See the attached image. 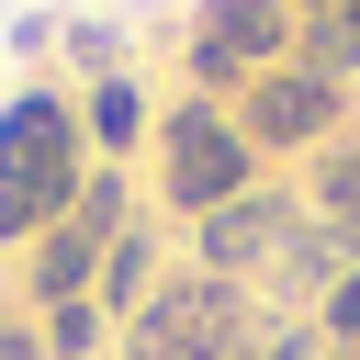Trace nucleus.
Returning a JSON list of instances; mask_svg holds the SVG:
<instances>
[{
	"label": "nucleus",
	"instance_id": "f257e3e1",
	"mask_svg": "<svg viewBox=\"0 0 360 360\" xmlns=\"http://www.w3.org/2000/svg\"><path fill=\"white\" fill-rule=\"evenodd\" d=\"M79 101L68 90H22L11 112H0V248L11 236H45V225H68V202H79Z\"/></svg>",
	"mask_w": 360,
	"mask_h": 360
},
{
	"label": "nucleus",
	"instance_id": "f03ea898",
	"mask_svg": "<svg viewBox=\"0 0 360 360\" xmlns=\"http://www.w3.org/2000/svg\"><path fill=\"white\" fill-rule=\"evenodd\" d=\"M259 326H248V292L236 281H214V270H180V281H158L146 292V315L124 326V349L135 360H236Z\"/></svg>",
	"mask_w": 360,
	"mask_h": 360
},
{
	"label": "nucleus",
	"instance_id": "7ed1b4c3",
	"mask_svg": "<svg viewBox=\"0 0 360 360\" xmlns=\"http://www.w3.org/2000/svg\"><path fill=\"white\" fill-rule=\"evenodd\" d=\"M158 191H169L180 214H214V202L259 191V146L236 135V112H214V101H180V112L158 124Z\"/></svg>",
	"mask_w": 360,
	"mask_h": 360
},
{
	"label": "nucleus",
	"instance_id": "20e7f679",
	"mask_svg": "<svg viewBox=\"0 0 360 360\" xmlns=\"http://www.w3.org/2000/svg\"><path fill=\"white\" fill-rule=\"evenodd\" d=\"M338 112H349V90H338V79H315V68L292 56V68H259V79H248L236 135H248L259 158H292V146H315V158H326V146H338Z\"/></svg>",
	"mask_w": 360,
	"mask_h": 360
},
{
	"label": "nucleus",
	"instance_id": "39448f33",
	"mask_svg": "<svg viewBox=\"0 0 360 360\" xmlns=\"http://www.w3.org/2000/svg\"><path fill=\"white\" fill-rule=\"evenodd\" d=\"M304 22L292 0H191V68L202 79H259V68H292Z\"/></svg>",
	"mask_w": 360,
	"mask_h": 360
},
{
	"label": "nucleus",
	"instance_id": "423d86ee",
	"mask_svg": "<svg viewBox=\"0 0 360 360\" xmlns=\"http://www.w3.org/2000/svg\"><path fill=\"white\" fill-rule=\"evenodd\" d=\"M281 236H292V202H281V191H236V202H214V214L191 225V270H214V281L248 292V270H270Z\"/></svg>",
	"mask_w": 360,
	"mask_h": 360
},
{
	"label": "nucleus",
	"instance_id": "0eeeda50",
	"mask_svg": "<svg viewBox=\"0 0 360 360\" xmlns=\"http://www.w3.org/2000/svg\"><path fill=\"white\" fill-rule=\"evenodd\" d=\"M349 259H360V248H349V236H338L326 214H292V236H281V259H270V292L315 315V304H326V281H338Z\"/></svg>",
	"mask_w": 360,
	"mask_h": 360
},
{
	"label": "nucleus",
	"instance_id": "6e6552de",
	"mask_svg": "<svg viewBox=\"0 0 360 360\" xmlns=\"http://www.w3.org/2000/svg\"><path fill=\"white\" fill-rule=\"evenodd\" d=\"M146 292H158V236H146V225H124V236H112V259H101V281H90V304L135 326V315H146Z\"/></svg>",
	"mask_w": 360,
	"mask_h": 360
},
{
	"label": "nucleus",
	"instance_id": "1a4fd4ad",
	"mask_svg": "<svg viewBox=\"0 0 360 360\" xmlns=\"http://www.w3.org/2000/svg\"><path fill=\"white\" fill-rule=\"evenodd\" d=\"M135 124H146V90H135V79H101V90H90V112H79L90 158H124V146H135Z\"/></svg>",
	"mask_w": 360,
	"mask_h": 360
},
{
	"label": "nucleus",
	"instance_id": "9d476101",
	"mask_svg": "<svg viewBox=\"0 0 360 360\" xmlns=\"http://www.w3.org/2000/svg\"><path fill=\"white\" fill-rule=\"evenodd\" d=\"M292 56H304L315 79H338V90H349V79H360V0H349V11H315Z\"/></svg>",
	"mask_w": 360,
	"mask_h": 360
},
{
	"label": "nucleus",
	"instance_id": "9b49d317",
	"mask_svg": "<svg viewBox=\"0 0 360 360\" xmlns=\"http://www.w3.org/2000/svg\"><path fill=\"white\" fill-rule=\"evenodd\" d=\"M315 214L360 248V146H326V158H315Z\"/></svg>",
	"mask_w": 360,
	"mask_h": 360
},
{
	"label": "nucleus",
	"instance_id": "f8f14e48",
	"mask_svg": "<svg viewBox=\"0 0 360 360\" xmlns=\"http://www.w3.org/2000/svg\"><path fill=\"white\" fill-rule=\"evenodd\" d=\"M101 326H112L101 304H45V360H90V349H101Z\"/></svg>",
	"mask_w": 360,
	"mask_h": 360
},
{
	"label": "nucleus",
	"instance_id": "ddd939ff",
	"mask_svg": "<svg viewBox=\"0 0 360 360\" xmlns=\"http://www.w3.org/2000/svg\"><path fill=\"white\" fill-rule=\"evenodd\" d=\"M304 326H315V338H326V349H360V259H349V270H338V281H326V304H315V315H304Z\"/></svg>",
	"mask_w": 360,
	"mask_h": 360
},
{
	"label": "nucleus",
	"instance_id": "4468645a",
	"mask_svg": "<svg viewBox=\"0 0 360 360\" xmlns=\"http://www.w3.org/2000/svg\"><path fill=\"white\" fill-rule=\"evenodd\" d=\"M236 360H326V338H315L304 315H270V338H248Z\"/></svg>",
	"mask_w": 360,
	"mask_h": 360
},
{
	"label": "nucleus",
	"instance_id": "2eb2a0df",
	"mask_svg": "<svg viewBox=\"0 0 360 360\" xmlns=\"http://www.w3.org/2000/svg\"><path fill=\"white\" fill-rule=\"evenodd\" d=\"M68 56H79V68H90V90H101V79H112V34H101V22H79V34H68Z\"/></svg>",
	"mask_w": 360,
	"mask_h": 360
},
{
	"label": "nucleus",
	"instance_id": "dca6fc26",
	"mask_svg": "<svg viewBox=\"0 0 360 360\" xmlns=\"http://www.w3.org/2000/svg\"><path fill=\"white\" fill-rule=\"evenodd\" d=\"M0 360H45V326H11L0 315Z\"/></svg>",
	"mask_w": 360,
	"mask_h": 360
}]
</instances>
